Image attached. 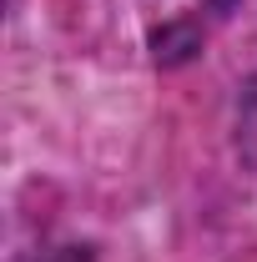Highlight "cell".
Instances as JSON below:
<instances>
[]
</instances>
